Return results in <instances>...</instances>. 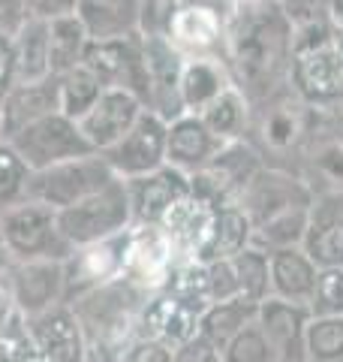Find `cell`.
Returning a JSON list of instances; mask_svg holds the SVG:
<instances>
[{
	"instance_id": "f5cc1de1",
	"label": "cell",
	"mask_w": 343,
	"mask_h": 362,
	"mask_svg": "<svg viewBox=\"0 0 343 362\" xmlns=\"http://www.w3.org/2000/svg\"><path fill=\"white\" fill-rule=\"evenodd\" d=\"M328 21L337 28V33L343 37V0H331V6H328Z\"/></svg>"
},
{
	"instance_id": "7bdbcfd3",
	"label": "cell",
	"mask_w": 343,
	"mask_h": 362,
	"mask_svg": "<svg viewBox=\"0 0 343 362\" xmlns=\"http://www.w3.org/2000/svg\"><path fill=\"white\" fill-rule=\"evenodd\" d=\"M205 275H208V293H211V302L241 299V290H238V275H235L232 257L208 259V263H205Z\"/></svg>"
},
{
	"instance_id": "681fc988",
	"label": "cell",
	"mask_w": 343,
	"mask_h": 362,
	"mask_svg": "<svg viewBox=\"0 0 343 362\" xmlns=\"http://www.w3.org/2000/svg\"><path fill=\"white\" fill-rule=\"evenodd\" d=\"M76 13V0H28V16L30 18H61V16H73Z\"/></svg>"
},
{
	"instance_id": "ee69618b",
	"label": "cell",
	"mask_w": 343,
	"mask_h": 362,
	"mask_svg": "<svg viewBox=\"0 0 343 362\" xmlns=\"http://www.w3.org/2000/svg\"><path fill=\"white\" fill-rule=\"evenodd\" d=\"M30 350V338L25 329V320L16 314L0 326V362H18Z\"/></svg>"
},
{
	"instance_id": "d6a6232c",
	"label": "cell",
	"mask_w": 343,
	"mask_h": 362,
	"mask_svg": "<svg viewBox=\"0 0 343 362\" xmlns=\"http://www.w3.org/2000/svg\"><path fill=\"white\" fill-rule=\"evenodd\" d=\"M196 115L205 121V127H208L220 142H235V139H247L253 109H250L247 97L241 90L235 85H229L220 97H214L202 112H196Z\"/></svg>"
},
{
	"instance_id": "c3c4849f",
	"label": "cell",
	"mask_w": 343,
	"mask_h": 362,
	"mask_svg": "<svg viewBox=\"0 0 343 362\" xmlns=\"http://www.w3.org/2000/svg\"><path fill=\"white\" fill-rule=\"evenodd\" d=\"M18 82L16 73V49H13V37L0 30V103L4 97L13 90V85Z\"/></svg>"
},
{
	"instance_id": "f6af8a7d",
	"label": "cell",
	"mask_w": 343,
	"mask_h": 362,
	"mask_svg": "<svg viewBox=\"0 0 343 362\" xmlns=\"http://www.w3.org/2000/svg\"><path fill=\"white\" fill-rule=\"evenodd\" d=\"M118 362H172V347L163 341H154V338L136 335Z\"/></svg>"
},
{
	"instance_id": "816d5d0a",
	"label": "cell",
	"mask_w": 343,
	"mask_h": 362,
	"mask_svg": "<svg viewBox=\"0 0 343 362\" xmlns=\"http://www.w3.org/2000/svg\"><path fill=\"white\" fill-rule=\"evenodd\" d=\"M16 314L13 308V299H9V293H6V284H4V278H0V326H4L9 317Z\"/></svg>"
},
{
	"instance_id": "9c48e42d",
	"label": "cell",
	"mask_w": 343,
	"mask_h": 362,
	"mask_svg": "<svg viewBox=\"0 0 343 362\" xmlns=\"http://www.w3.org/2000/svg\"><path fill=\"white\" fill-rule=\"evenodd\" d=\"M226 16V0H175L163 37L184 58H223Z\"/></svg>"
},
{
	"instance_id": "277c9868",
	"label": "cell",
	"mask_w": 343,
	"mask_h": 362,
	"mask_svg": "<svg viewBox=\"0 0 343 362\" xmlns=\"http://www.w3.org/2000/svg\"><path fill=\"white\" fill-rule=\"evenodd\" d=\"M311 130H313V109L286 88L283 94L271 97L268 103L253 106L250 115V130L247 139L256 145L271 166H286V169H301V157L311 145Z\"/></svg>"
},
{
	"instance_id": "ba28073f",
	"label": "cell",
	"mask_w": 343,
	"mask_h": 362,
	"mask_svg": "<svg viewBox=\"0 0 343 362\" xmlns=\"http://www.w3.org/2000/svg\"><path fill=\"white\" fill-rule=\"evenodd\" d=\"M262 166H265V157L250 139L226 142L199 173L190 175V190L199 199L211 202L214 209L232 206Z\"/></svg>"
},
{
	"instance_id": "7c38bea8",
	"label": "cell",
	"mask_w": 343,
	"mask_h": 362,
	"mask_svg": "<svg viewBox=\"0 0 343 362\" xmlns=\"http://www.w3.org/2000/svg\"><path fill=\"white\" fill-rule=\"evenodd\" d=\"M181 257L160 223H133L124 242V278L154 293L169 284Z\"/></svg>"
},
{
	"instance_id": "52a82bcc",
	"label": "cell",
	"mask_w": 343,
	"mask_h": 362,
	"mask_svg": "<svg viewBox=\"0 0 343 362\" xmlns=\"http://www.w3.org/2000/svg\"><path fill=\"white\" fill-rule=\"evenodd\" d=\"M0 230L13 259H66L73 245L64 239L57 211L37 199H21L0 211Z\"/></svg>"
},
{
	"instance_id": "2e32d148",
	"label": "cell",
	"mask_w": 343,
	"mask_h": 362,
	"mask_svg": "<svg viewBox=\"0 0 343 362\" xmlns=\"http://www.w3.org/2000/svg\"><path fill=\"white\" fill-rule=\"evenodd\" d=\"M21 320H25L30 347L45 354L52 362H88V341L70 302H61L33 317H21Z\"/></svg>"
},
{
	"instance_id": "8992f818",
	"label": "cell",
	"mask_w": 343,
	"mask_h": 362,
	"mask_svg": "<svg viewBox=\"0 0 343 362\" xmlns=\"http://www.w3.org/2000/svg\"><path fill=\"white\" fill-rule=\"evenodd\" d=\"M114 178L118 175L112 173L106 157L100 151H94V154L73 157V160H64V163H54V166L30 173L25 199H37L42 206L61 211V209H70L76 202L88 199L90 194H97V190L112 185Z\"/></svg>"
},
{
	"instance_id": "bcb514c9",
	"label": "cell",
	"mask_w": 343,
	"mask_h": 362,
	"mask_svg": "<svg viewBox=\"0 0 343 362\" xmlns=\"http://www.w3.org/2000/svg\"><path fill=\"white\" fill-rule=\"evenodd\" d=\"M172 362H223V354L196 332L178 347H172Z\"/></svg>"
},
{
	"instance_id": "f907efd6",
	"label": "cell",
	"mask_w": 343,
	"mask_h": 362,
	"mask_svg": "<svg viewBox=\"0 0 343 362\" xmlns=\"http://www.w3.org/2000/svg\"><path fill=\"white\" fill-rule=\"evenodd\" d=\"M28 18V0H0V30L4 33L13 37Z\"/></svg>"
},
{
	"instance_id": "60d3db41",
	"label": "cell",
	"mask_w": 343,
	"mask_h": 362,
	"mask_svg": "<svg viewBox=\"0 0 343 362\" xmlns=\"http://www.w3.org/2000/svg\"><path fill=\"white\" fill-rule=\"evenodd\" d=\"M313 317H343V266H323L311 296Z\"/></svg>"
},
{
	"instance_id": "e575fe53",
	"label": "cell",
	"mask_w": 343,
	"mask_h": 362,
	"mask_svg": "<svg viewBox=\"0 0 343 362\" xmlns=\"http://www.w3.org/2000/svg\"><path fill=\"white\" fill-rule=\"evenodd\" d=\"M90 33L82 25V18L61 16L49 21V58H52V76H64L82 66L85 52H88Z\"/></svg>"
},
{
	"instance_id": "5bb4252c",
	"label": "cell",
	"mask_w": 343,
	"mask_h": 362,
	"mask_svg": "<svg viewBox=\"0 0 343 362\" xmlns=\"http://www.w3.org/2000/svg\"><path fill=\"white\" fill-rule=\"evenodd\" d=\"M311 202H313V187L307 185V178L301 173L286 166H271V163L262 166L253 175V181L244 187V194L238 197V206L247 211L253 226L286 209L311 206Z\"/></svg>"
},
{
	"instance_id": "d6986e66",
	"label": "cell",
	"mask_w": 343,
	"mask_h": 362,
	"mask_svg": "<svg viewBox=\"0 0 343 362\" xmlns=\"http://www.w3.org/2000/svg\"><path fill=\"white\" fill-rule=\"evenodd\" d=\"M311 305L286 302L268 296L259 302L256 323L268 338L277 362H307V323H311Z\"/></svg>"
},
{
	"instance_id": "d590c367",
	"label": "cell",
	"mask_w": 343,
	"mask_h": 362,
	"mask_svg": "<svg viewBox=\"0 0 343 362\" xmlns=\"http://www.w3.org/2000/svg\"><path fill=\"white\" fill-rule=\"evenodd\" d=\"M307 211L311 206H299V209H286L274 218L262 221L253 226V242L262 247V251H277V247H295L304 242V233H307Z\"/></svg>"
},
{
	"instance_id": "603a6c76",
	"label": "cell",
	"mask_w": 343,
	"mask_h": 362,
	"mask_svg": "<svg viewBox=\"0 0 343 362\" xmlns=\"http://www.w3.org/2000/svg\"><path fill=\"white\" fill-rule=\"evenodd\" d=\"M127 190L133 206V223H160L178 199L190 194V175L166 163L148 175L127 178Z\"/></svg>"
},
{
	"instance_id": "f35d334b",
	"label": "cell",
	"mask_w": 343,
	"mask_h": 362,
	"mask_svg": "<svg viewBox=\"0 0 343 362\" xmlns=\"http://www.w3.org/2000/svg\"><path fill=\"white\" fill-rule=\"evenodd\" d=\"M307 362H343V317H311Z\"/></svg>"
},
{
	"instance_id": "db71d44e",
	"label": "cell",
	"mask_w": 343,
	"mask_h": 362,
	"mask_svg": "<svg viewBox=\"0 0 343 362\" xmlns=\"http://www.w3.org/2000/svg\"><path fill=\"white\" fill-rule=\"evenodd\" d=\"M13 266V254H9V247L4 242V230H0V278L6 275V269Z\"/></svg>"
},
{
	"instance_id": "9f6ffc18",
	"label": "cell",
	"mask_w": 343,
	"mask_h": 362,
	"mask_svg": "<svg viewBox=\"0 0 343 362\" xmlns=\"http://www.w3.org/2000/svg\"><path fill=\"white\" fill-rule=\"evenodd\" d=\"M226 4H241V0H226Z\"/></svg>"
},
{
	"instance_id": "ffe728a7",
	"label": "cell",
	"mask_w": 343,
	"mask_h": 362,
	"mask_svg": "<svg viewBox=\"0 0 343 362\" xmlns=\"http://www.w3.org/2000/svg\"><path fill=\"white\" fill-rule=\"evenodd\" d=\"M124 242H127V233L94 242V245L73 247V254L64 259L66 302L82 296L85 290H94L100 284H106V281L124 275Z\"/></svg>"
},
{
	"instance_id": "9a60e30c",
	"label": "cell",
	"mask_w": 343,
	"mask_h": 362,
	"mask_svg": "<svg viewBox=\"0 0 343 362\" xmlns=\"http://www.w3.org/2000/svg\"><path fill=\"white\" fill-rule=\"evenodd\" d=\"M166 133L169 121L157 112L145 109L139 121L133 124V130L124 136L121 142H114L109 151H102L106 163L118 178H139L154 169L166 166Z\"/></svg>"
},
{
	"instance_id": "4316f807",
	"label": "cell",
	"mask_w": 343,
	"mask_h": 362,
	"mask_svg": "<svg viewBox=\"0 0 343 362\" xmlns=\"http://www.w3.org/2000/svg\"><path fill=\"white\" fill-rule=\"evenodd\" d=\"M268 266H271V296L286 299V302L311 305L319 266L313 263L311 254H307L301 245L271 251Z\"/></svg>"
},
{
	"instance_id": "ac0fdd59",
	"label": "cell",
	"mask_w": 343,
	"mask_h": 362,
	"mask_svg": "<svg viewBox=\"0 0 343 362\" xmlns=\"http://www.w3.org/2000/svg\"><path fill=\"white\" fill-rule=\"evenodd\" d=\"M145 70H148V109L172 121L181 115V66L184 54L172 45L163 33H142Z\"/></svg>"
},
{
	"instance_id": "f1b7e54d",
	"label": "cell",
	"mask_w": 343,
	"mask_h": 362,
	"mask_svg": "<svg viewBox=\"0 0 343 362\" xmlns=\"http://www.w3.org/2000/svg\"><path fill=\"white\" fill-rule=\"evenodd\" d=\"M232 85V76L226 70L223 58H184L181 66V109L202 112L214 97Z\"/></svg>"
},
{
	"instance_id": "1f68e13d",
	"label": "cell",
	"mask_w": 343,
	"mask_h": 362,
	"mask_svg": "<svg viewBox=\"0 0 343 362\" xmlns=\"http://www.w3.org/2000/svg\"><path fill=\"white\" fill-rule=\"evenodd\" d=\"M256 311H259V305L247 302V299L211 302L199 317V335L223 354V350L229 347V341L256 320Z\"/></svg>"
},
{
	"instance_id": "f546056e",
	"label": "cell",
	"mask_w": 343,
	"mask_h": 362,
	"mask_svg": "<svg viewBox=\"0 0 343 362\" xmlns=\"http://www.w3.org/2000/svg\"><path fill=\"white\" fill-rule=\"evenodd\" d=\"M253 242V223H250L247 211L232 202V206H220L214 211V223H211V235L202 247V263L208 259H223V257H235L238 251Z\"/></svg>"
},
{
	"instance_id": "7dc6e473",
	"label": "cell",
	"mask_w": 343,
	"mask_h": 362,
	"mask_svg": "<svg viewBox=\"0 0 343 362\" xmlns=\"http://www.w3.org/2000/svg\"><path fill=\"white\" fill-rule=\"evenodd\" d=\"M283 9L289 13L295 25H307V21H319L328 18V6L331 0H280Z\"/></svg>"
},
{
	"instance_id": "11a10c76",
	"label": "cell",
	"mask_w": 343,
	"mask_h": 362,
	"mask_svg": "<svg viewBox=\"0 0 343 362\" xmlns=\"http://www.w3.org/2000/svg\"><path fill=\"white\" fill-rule=\"evenodd\" d=\"M18 362H52V359H49V356H45V354H40V350H33V347H30V350H28V354H25V356H21Z\"/></svg>"
},
{
	"instance_id": "7402d4cb",
	"label": "cell",
	"mask_w": 343,
	"mask_h": 362,
	"mask_svg": "<svg viewBox=\"0 0 343 362\" xmlns=\"http://www.w3.org/2000/svg\"><path fill=\"white\" fill-rule=\"evenodd\" d=\"M199 317L202 311L178 299L172 290H154L145 299L142 314H139V335L163 341L169 347H178L199 332Z\"/></svg>"
},
{
	"instance_id": "e0dca14e",
	"label": "cell",
	"mask_w": 343,
	"mask_h": 362,
	"mask_svg": "<svg viewBox=\"0 0 343 362\" xmlns=\"http://www.w3.org/2000/svg\"><path fill=\"white\" fill-rule=\"evenodd\" d=\"M148 106L133 94V90L102 88L97 103L78 118V127H82L85 139L90 142V148L102 154L133 130V124L139 121V115Z\"/></svg>"
},
{
	"instance_id": "3957f363",
	"label": "cell",
	"mask_w": 343,
	"mask_h": 362,
	"mask_svg": "<svg viewBox=\"0 0 343 362\" xmlns=\"http://www.w3.org/2000/svg\"><path fill=\"white\" fill-rule=\"evenodd\" d=\"M289 88L316 109L343 97V37L328 18L295 25Z\"/></svg>"
},
{
	"instance_id": "b9f144b4",
	"label": "cell",
	"mask_w": 343,
	"mask_h": 362,
	"mask_svg": "<svg viewBox=\"0 0 343 362\" xmlns=\"http://www.w3.org/2000/svg\"><path fill=\"white\" fill-rule=\"evenodd\" d=\"M223 362H277V356H274L268 338L262 335L259 323L253 320L229 341V347L223 350Z\"/></svg>"
},
{
	"instance_id": "484cf974",
	"label": "cell",
	"mask_w": 343,
	"mask_h": 362,
	"mask_svg": "<svg viewBox=\"0 0 343 362\" xmlns=\"http://www.w3.org/2000/svg\"><path fill=\"white\" fill-rule=\"evenodd\" d=\"M52 112H61L57 103V76H45L37 82H16L13 90L0 103V124H4V139H9L21 127L40 121Z\"/></svg>"
},
{
	"instance_id": "6da1fadb",
	"label": "cell",
	"mask_w": 343,
	"mask_h": 362,
	"mask_svg": "<svg viewBox=\"0 0 343 362\" xmlns=\"http://www.w3.org/2000/svg\"><path fill=\"white\" fill-rule=\"evenodd\" d=\"M295 21L280 0L229 4L223 61L250 109L289 88Z\"/></svg>"
},
{
	"instance_id": "4fadbf2b",
	"label": "cell",
	"mask_w": 343,
	"mask_h": 362,
	"mask_svg": "<svg viewBox=\"0 0 343 362\" xmlns=\"http://www.w3.org/2000/svg\"><path fill=\"white\" fill-rule=\"evenodd\" d=\"M18 317H33L66 302L64 259H13L4 275Z\"/></svg>"
},
{
	"instance_id": "44dd1931",
	"label": "cell",
	"mask_w": 343,
	"mask_h": 362,
	"mask_svg": "<svg viewBox=\"0 0 343 362\" xmlns=\"http://www.w3.org/2000/svg\"><path fill=\"white\" fill-rule=\"evenodd\" d=\"M301 247L311 254L319 269L343 266V194H337V190H313Z\"/></svg>"
},
{
	"instance_id": "d4e9b609",
	"label": "cell",
	"mask_w": 343,
	"mask_h": 362,
	"mask_svg": "<svg viewBox=\"0 0 343 362\" xmlns=\"http://www.w3.org/2000/svg\"><path fill=\"white\" fill-rule=\"evenodd\" d=\"M214 211L217 209L211 206V202L199 199L190 190L184 199H178L175 206L163 214L160 226H163V233L172 239V245H175L181 259H199L202 257V247L211 235Z\"/></svg>"
},
{
	"instance_id": "4dcf8cb0",
	"label": "cell",
	"mask_w": 343,
	"mask_h": 362,
	"mask_svg": "<svg viewBox=\"0 0 343 362\" xmlns=\"http://www.w3.org/2000/svg\"><path fill=\"white\" fill-rule=\"evenodd\" d=\"M299 173L313 190H337L343 194V136H316L307 145Z\"/></svg>"
},
{
	"instance_id": "8d00e7d4",
	"label": "cell",
	"mask_w": 343,
	"mask_h": 362,
	"mask_svg": "<svg viewBox=\"0 0 343 362\" xmlns=\"http://www.w3.org/2000/svg\"><path fill=\"white\" fill-rule=\"evenodd\" d=\"M100 94H102V82L85 64L64 76H57V103H61L64 115H70L76 121L97 103Z\"/></svg>"
},
{
	"instance_id": "7a4b0ae2",
	"label": "cell",
	"mask_w": 343,
	"mask_h": 362,
	"mask_svg": "<svg viewBox=\"0 0 343 362\" xmlns=\"http://www.w3.org/2000/svg\"><path fill=\"white\" fill-rule=\"evenodd\" d=\"M148 296L151 293L121 275L70 299L88 341V362L121 359L127 344L139 335V314Z\"/></svg>"
},
{
	"instance_id": "5b68a950",
	"label": "cell",
	"mask_w": 343,
	"mask_h": 362,
	"mask_svg": "<svg viewBox=\"0 0 343 362\" xmlns=\"http://www.w3.org/2000/svg\"><path fill=\"white\" fill-rule=\"evenodd\" d=\"M57 223H61L64 239L73 247L94 245L112 235H121L133 226V206H130V190L124 178H114L97 194L76 202L70 209L57 211Z\"/></svg>"
},
{
	"instance_id": "836d02e7",
	"label": "cell",
	"mask_w": 343,
	"mask_h": 362,
	"mask_svg": "<svg viewBox=\"0 0 343 362\" xmlns=\"http://www.w3.org/2000/svg\"><path fill=\"white\" fill-rule=\"evenodd\" d=\"M16 49V73L18 82H37V78L52 76V58H49V21L28 18L13 33Z\"/></svg>"
},
{
	"instance_id": "cb8c5ba5",
	"label": "cell",
	"mask_w": 343,
	"mask_h": 362,
	"mask_svg": "<svg viewBox=\"0 0 343 362\" xmlns=\"http://www.w3.org/2000/svg\"><path fill=\"white\" fill-rule=\"evenodd\" d=\"M223 145L226 142H220L208 127H205V121L196 115V112H181V115H175L169 121L166 163L193 175V173H199Z\"/></svg>"
},
{
	"instance_id": "8fae6325",
	"label": "cell",
	"mask_w": 343,
	"mask_h": 362,
	"mask_svg": "<svg viewBox=\"0 0 343 362\" xmlns=\"http://www.w3.org/2000/svg\"><path fill=\"white\" fill-rule=\"evenodd\" d=\"M102 88H124L148 106V70H145V49H142V30L130 37H112V40H90L85 61Z\"/></svg>"
},
{
	"instance_id": "30bf717a",
	"label": "cell",
	"mask_w": 343,
	"mask_h": 362,
	"mask_svg": "<svg viewBox=\"0 0 343 362\" xmlns=\"http://www.w3.org/2000/svg\"><path fill=\"white\" fill-rule=\"evenodd\" d=\"M6 142L21 154V160L30 166V173L73 160V157L94 154L82 127H78V121L64 115V112H52V115L28 124V127H21L18 133L9 136Z\"/></svg>"
},
{
	"instance_id": "6f0895ef",
	"label": "cell",
	"mask_w": 343,
	"mask_h": 362,
	"mask_svg": "<svg viewBox=\"0 0 343 362\" xmlns=\"http://www.w3.org/2000/svg\"><path fill=\"white\" fill-rule=\"evenodd\" d=\"M0 139H4V124H0Z\"/></svg>"
},
{
	"instance_id": "83f0119b",
	"label": "cell",
	"mask_w": 343,
	"mask_h": 362,
	"mask_svg": "<svg viewBox=\"0 0 343 362\" xmlns=\"http://www.w3.org/2000/svg\"><path fill=\"white\" fill-rule=\"evenodd\" d=\"M142 4L145 0H76V16L90 40L130 37L142 28Z\"/></svg>"
},
{
	"instance_id": "74e56055",
	"label": "cell",
	"mask_w": 343,
	"mask_h": 362,
	"mask_svg": "<svg viewBox=\"0 0 343 362\" xmlns=\"http://www.w3.org/2000/svg\"><path fill=\"white\" fill-rule=\"evenodd\" d=\"M235 275H238V290L241 299L247 302H262L271 296V266H268V251H262L256 245H247L244 251L232 257Z\"/></svg>"
},
{
	"instance_id": "ab89813d",
	"label": "cell",
	"mask_w": 343,
	"mask_h": 362,
	"mask_svg": "<svg viewBox=\"0 0 343 362\" xmlns=\"http://www.w3.org/2000/svg\"><path fill=\"white\" fill-rule=\"evenodd\" d=\"M28 181L30 166L6 139H0V211L28 197Z\"/></svg>"
}]
</instances>
